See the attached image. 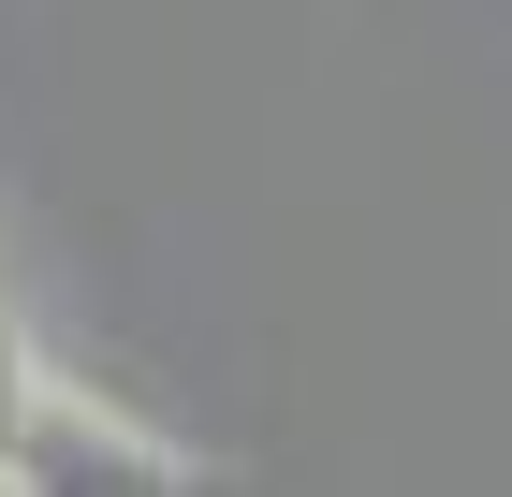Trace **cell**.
<instances>
[{"label": "cell", "instance_id": "6da1fadb", "mask_svg": "<svg viewBox=\"0 0 512 497\" xmlns=\"http://www.w3.org/2000/svg\"><path fill=\"white\" fill-rule=\"evenodd\" d=\"M0 483H15V497H161V483H176V454L132 439L118 410L30 381V410H15V439H0Z\"/></svg>", "mask_w": 512, "mask_h": 497}, {"label": "cell", "instance_id": "7a4b0ae2", "mask_svg": "<svg viewBox=\"0 0 512 497\" xmlns=\"http://www.w3.org/2000/svg\"><path fill=\"white\" fill-rule=\"evenodd\" d=\"M30 381H44V366H30L15 337H0V439H15V410H30Z\"/></svg>", "mask_w": 512, "mask_h": 497}]
</instances>
